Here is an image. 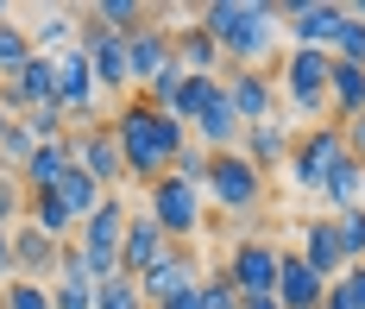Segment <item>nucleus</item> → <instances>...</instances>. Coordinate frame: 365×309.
Wrapping results in <instances>:
<instances>
[{
	"label": "nucleus",
	"instance_id": "obj_1",
	"mask_svg": "<svg viewBox=\"0 0 365 309\" xmlns=\"http://www.w3.org/2000/svg\"><path fill=\"white\" fill-rule=\"evenodd\" d=\"M108 126L120 139V158H126V183H145V190L158 177H170V158L189 146V126L164 108H151L145 95H126Z\"/></svg>",
	"mask_w": 365,
	"mask_h": 309
},
{
	"label": "nucleus",
	"instance_id": "obj_2",
	"mask_svg": "<svg viewBox=\"0 0 365 309\" xmlns=\"http://www.w3.org/2000/svg\"><path fill=\"white\" fill-rule=\"evenodd\" d=\"M195 26L220 44L227 70H264L271 44H277V6H258V0H202L195 6Z\"/></svg>",
	"mask_w": 365,
	"mask_h": 309
},
{
	"label": "nucleus",
	"instance_id": "obj_3",
	"mask_svg": "<svg viewBox=\"0 0 365 309\" xmlns=\"http://www.w3.org/2000/svg\"><path fill=\"white\" fill-rule=\"evenodd\" d=\"M328 70H334L328 51H290L284 70H277V95H284L309 126L328 120Z\"/></svg>",
	"mask_w": 365,
	"mask_h": 309
},
{
	"label": "nucleus",
	"instance_id": "obj_4",
	"mask_svg": "<svg viewBox=\"0 0 365 309\" xmlns=\"http://www.w3.org/2000/svg\"><path fill=\"white\" fill-rule=\"evenodd\" d=\"M145 215L164 228L170 246H189L195 233H208V221H202V190L182 183V177H158V183H151L145 190Z\"/></svg>",
	"mask_w": 365,
	"mask_h": 309
},
{
	"label": "nucleus",
	"instance_id": "obj_5",
	"mask_svg": "<svg viewBox=\"0 0 365 309\" xmlns=\"http://www.w3.org/2000/svg\"><path fill=\"white\" fill-rule=\"evenodd\" d=\"M334 164H346V139H340V126H334V120L302 126V133H296V146H290V158H284L290 183H296V190H315V196H322V183L334 177Z\"/></svg>",
	"mask_w": 365,
	"mask_h": 309
},
{
	"label": "nucleus",
	"instance_id": "obj_6",
	"mask_svg": "<svg viewBox=\"0 0 365 309\" xmlns=\"http://www.w3.org/2000/svg\"><path fill=\"white\" fill-rule=\"evenodd\" d=\"M208 202H220L227 215H252L264 202V177H258L246 152H208V183H202Z\"/></svg>",
	"mask_w": 365,
	"mask_h": 309
},
{
	"label": "nucleus",
	"instance_id": "obj_7",
	"mask_svg": "<svg viewBox=\"0 0 365 309\" xmlns=\"http://www.w3.org/2000/svg\"><path fill=\"white\" fill-rule=\"evenodd\" d=\"M126 215H133V208H126L120 196H108V202H101V208H95L82 228H76V246L88 253L95 284H101V278H120V240H126Z\"/></svg>",
	"mask_w": 365,
	"mask_h": 309
},
{
	"label": "nucleus",
	"instance_id": "obj_8",
	"mask_svg": "<svg viewBox=\"0 0 365 309\" xmlns=\"http://www.w3.org/2000/svg\"><path fill=\"white\" fill-rule=\"evenodd\" d=\"M220 271H227V284H233V297H240V303L271 297V290H277V246H271V240H258V233H240Z\"/></svg>",
	"mask_w": 365,
	"mask_h": 309
},
{
	"label": "nucleus",
	"instance_id": "obj_9",
	"mask_svg": "<svg viewBox=\"0 0 365 309\" xmlns=\"http://www.w3.org/2000/svg\"><path fill=\"white\" fill-rule=\"evenodd\" d=\"M70 164L88 171L108 196H120V183H126V158H120L113 126H70Z\"/></svg>",
	"mask_w": 365,
	"mask_h": 309
},
{
	"label": "nucleus",
	"instance_id": "obj_10",
	"mask_svg": "<svg viewBox=\"0 0 365 309\" xmlns=\"http://www.w3.org/2000/svg\"><path fill=\"white\" fill-rule=\"evenodd\" d=\"M57 108L70 114V126H88L95 108H101V88H95V70H88V51L82 44L57 51Z\"/></svg>",
	"mask_w": 365,
	"mask_h": 309
},
{
	"label": "nucleus",
	"instance_id": "obj_11",
	"mask_svg": "<svg viewBox=\"0 0 365 309\" xmlns=\"http://www.w3.org/2000/svg\"><path fill=\"white\" fill-rule=\"evenodd\" d=\"M340 19H346V6H334V0H290V6H277V26L296 39V51H328Z\"/></svg>",
	"mask_w": 365,
	"mask_h": 309
},
{
	"label": "nucleus",
	"instance_id": "obj_12",
	"mask_svg": "<svg viewBox=\"0 0 365 309\" xmlns=\"http://www.w3.org/2000/svg\"><path fill=\"white\" fill-rule=\"evenodd\" d=\"M82 51H88V70H95V88H101V101L108 95H133V64H126V39H113L101 26H82Z\"/></svg>",
	"mask_w": 365,
	"mask_h": 309
},
{
	"label": "nucleus",
	"instance_id": "obj_13",
	"mask_svg": "<svg viewBox=\"0 0 365 309\" xmlns=\"http://www.w3.org/2000/svg\"><path fill=\"white\" fill-rule=\"evenodd\" d=\"M57 101V57H38L19 70V76H0V108L6 114H32V108H51Z\"/></svg>",
	"mask_w": 365,
	"mask_h": 309
},
{
	"label": "nucleus",
	"instance_id": "obj_14",
	"mask_svg": "<svg viewBox=\"0 0 365 309\" xmlns=\"http://www.w3.org/2000/svg\"><path fill=\"white\" fill-rule=\"evenodd\" d=\"M220 95L233 101L240 126H258V120H277V82L264 70H220Z\"/></svg>",
	"mask_w": 365,
	"mask_h": 309
},
{
	"label": "nucleus",
	"instance_id": "obj_15",
	"mask_svg": "<svg viewBox=\"0 0 365 309\" xmlns=\"http://www.w3.org/2000/svg\"><path fill=\"white\" fill-rule=\"evenodd\" d=\"M195 284H202L195 253H189V246H170V253L139 278V297H145V309H158V303H170V297H182V290H195Z\"/></svg>",
	"mask_w": 365,
	"mask_h": 309
},
{
	"label": "nucleus",
	"instance_id": "obj_16",
	"mask_svg": "<svg viewBox=\"0 0 365 309\" xmlns=\"http://www.w3.org/2000/svg\"><path fill=\"white\" fill-rule=\"evenodd\" d=\"M164 253H170V240H164V228L151 221L145 208H139V215H126V240H120V278H133V284H139V278H145Z\"/></svg>",
	"mask_w": 365,
	"mask_h": 309
},
{
	"label": "nucleus",
	"instance_id": "obj_17",
	"mask_svg": "<svg viewBox=\"0 0 365 309\" xmlns=\"http://www.w3.org/2000/svg\"><path fill=\"white\" fill-rule=\"evenodd\" d=\"M6 246H13V278H32V284H57V240H44V233L32 228V221H13L6 228Z\"/></svg>",
	"mask_w": 365,
	"mask_h": 309
},
{
	"label": "nucleus",
	"instance_id": "obj_18",
	"mask_svg": "<svg viewBox=\"0 0 365 309\" xmlns=\"http://www.w3.org/2000/svg\"><path fill=\"white\" fill-rule=\"evenodd\" d=\"M170 64H177L182 76H220V70H227L220 44L195 26V13H189V26H170Z\"/></svg>",
	"mask_w": 365,
	"mask_h": 309
},
{
	"label": "nucleus",
	"instance_id": "obj_19",
	"mask_svg": "<svg viewBox=\"0 0 365 309\" xmlns=\"http://www.w3.org/2000/svg\"><path fill=\"white\" fill-rule=\"evenodd\" d=\"M126 64H133V88H145L170 64V26H158V13H151L139 32H126Z\"/></svg>",
	"mask_w": 365,
	"mask_h": 309
},
{
	"label": "nucleus",
	"instance_id": "obj_20",
	"mask_svg": "<svg viewBox=\"0 0 365 309\" xmlns=\"http://www.w3.org/2000/svg\"><path fill=\"white\" fill-rule=\"evenodd\" d=\"M284 309H322L328 297V278H315V271L302 265V253H277V290H271Z\"/></svg>",
	"mask_w": 365,
	"mask_h": 309
},
{
	"label": "nucleus",
	"instance_id": "obj_21",
	"mask_svg": "<svg viewBox=\"0 0 365 309\" xmlns=\"http://www.w3.org/2000/svg\"><path fill=\"white\" fill-rule=\"evenodd\" d=\"M302 246H296V253H302V265L315 271V278H340V271H346V253H340V233H334V221H322V215H309V221H302Z\"/></svg>",
	"mask_w": 365,
	"mask_h": 309
},
{
	"label": "nucleus",
	"instance_id": "obj_22",
	"mask_svg": "<svg viewBox=\"0 0 365 309\" xmlns=\"http://www.w3.org/2000/svg\"><path fill=\"white\" fill-rule=\"evenodd\" d=\"M290 146H296V126H284V120H258V126H246V139H240V152H246V164H252L258 177L264 171H284Z\"/></svg>",
	"mask_w": 365,
	"mask_h": 309
},
{
	"label": "nucleus",
	"instance_id": "obj_23",
	"mask_svg": "<svg viewBox=\"0 0 365 309\" xmlns=\"http://www.w3.org/2000/svg\"><path fill=\"white\" fill-rule=\"evenodd\" d=\"M26 39H32L38 57H57V51H70L82 39V13H63V6H38V19L26 26Z\"/></svg>",
	"mask_w": 365,
	"mask_h": 309
},
{
	"label": "nucleus",
	"instance_id": "obj_24",
	"mask_svg": "<svg viewBox=\"0 0 365 309\" xmlns=\"http://www.w3.org/2000/svg\"><path fill=\"white\" fill-rule=\"evenodd\" d=\"M63 171H70V139H51V146L32 152V164L19 171V183H26V196H51L63 183Z\"/></svg>",
	"mask_w": 365,
	"mask_h": 309
},
{
	"label": "nucleus",
	"instance_id": "obj_25",
	"mask_svg": "<svg viewBox=\"0 0 365 309\" xmlns=\"http://www.w3.org/2000/svg\"><path fill=\"white\" fill-rule=\"evenodd\" d=\"M346 114H365V70L334 57V70H328V120H346Z\"/></svg>",
	"mask_w": 365,
	"mask_h": 309
},
{
	"label": "nucleus",
	"instance_id": "obj_26",
	"mask_svg": "<svg viewBox=\"0 0 365 309\" xmlns=\"http://www.w3.org/2000/svg\"><path fill=\"white\" fill-rule=\"evenodd\" d=\"M145 19H151L145 0H95V6H82V26H101V32H113V39L139 32Z\"/></svg>",
	"mask_w": 365,
	"mask_h": 309
},
{
	"label": "nucleus",
	"instance_id": "obj_27",
	"mask_svg": "<svg viewBox=\"0 0 365 309\" xmlns=\"http://www.w3.org/2000/svg\"><path fill=\"white\" fill-rule=\"evenodd\" d=\"M57 202H63V208H70L76 215V228H82V221H88V215H95V208H101V202H108V190H101V183H95V177H88V171H63V183H57Z\"/></svg>",
	"mask_w": 365,
	"mask_h": 309
},
{
	"label": "nucleus",
	"instance_id": "obj_28",
	"mask_svg": "<svg viewBox=\"0 0 365 309\" xmlns=\"http://www.w3.org/2000/svg\"><path fill=\"white\" fill-rule=\"evenodd\" d=\"M322 202H328L334 215H346V208H365V164H359V158L334 164V177L322 183Z\"/></svg>",
	"mask_w": 365,
	"mask_h": 309
},
{
	"label": "nucleus",
	"instance_id": "obj_29",
	"mask_svg": "<svg viewBox=\"0 0 365 309\" xmlns=\"http://www.w3.org/2000/svg\"><path fill=\"white\" fill-rule=\"evenodd\" d=\"M26 221H32L44 240H57V246H70V233H76V215L57 196H26Z\"/></svg>",
	"mask_w": 365,
	"mask_h": 309
},
{
	"label": "nucleus",
	"instance_id": "obj_30",
	"mask_svg": "<svg viewBox=\"0 0 365 309\" xmlns=\"http://www.w3.org/2000/svg\"><path fill=\"white\" fill-rule=\"evenodd\" d=\"M215 95H220V76H189V82H182V95L170 101V114H177L182 126H195V120H202V108H208Z\"/></svg>",
	"mask_w": 365,
	"mask_h": 309
},
{
	"label": "nucleus",
	"instance_id": "obj_31",
	"mask_svg": "<svg viewBox=\"0 0 365 309\" xmlns=\"http://www.w3.org/2000/svg\"><path fill=\"white\" fill-rule=\"evenodd\" d=\"M328 57H340V64H359L365 70V13H353L346 6V19H340V32H334Z\"/></svg>",
	"mask_w": 365,
	"mask_h": 309
},
{
	"label": "nucleus",
	"instance_id": "obj_32",
	"mask_svg": "<svg viewBox=\"0 0 365 309\" xmlns=\"http://www.w3.org/2000/svg\"><path fill=\"white\" fill-rule=\"evenodd\" d=\"M334 233H340V253H346V265H365V208L334 215Z\"/></svg>",
	"mask_w": 365,
	"mask_h": 309
},
{
	"label": "nucleus",
	"instance_id": "obj_33",
	"mask_svg": "<svg viewBox=\"0 0 365 309\" xmlns=\"http://www.w3.org/2000/svg\"><path fill=\"white\" fill-rule=\"evenodd\" d=\"M32 64V39H26V26H0V76H19Z\"/></svg>",
	"mask_w": 365,
	"mask_h": 309
},
{
	"label": "nucleus",
	"instance_id": "obj_34",
	"mask_svg": "<svg viewBox=\"0 0 365 309\" xmlns=\"http://www.w3.org/2000/svg\"><path fill=\"white\" fill-rule=\"evenodd\" d=\"M95 309H145V297H139L133 278H101L95 284Z\"/></svg>",
	"mask_w": 365,
	"mask_h": 309
},
{
	"label": "nucleus",
	"instance_id": "obj_35",
	"mask_svg": "<svg viewBox=\"0 0 365 309\" xmlns=\"http://www.w3.org/2000/svg\"><path fill=\"white\" fill-rule=\"evenodd\" d=\"M182 82H189V76H182L177 64H164V70H158V76H151L145 88H139V95H145L151 108H164V114H170V101H177V95H182Z\"/></svg>",
	"mask_w": 365,
	"mask_h": 309
},
{
	"label": "nucleus",
	"instance_id": "obj_36",
	"mask_svg": "<svg viewBox=\"0 0 365 309\" xmlns=\"http://www.w3.org/2000/svg\"><path fill=\"white\" fill-rule=\"evenodd\" d=\"M32 152H38V139L26 133V120H13V126H6V139H0V164L26 171V164H32Z\"/></svg>",
	"mask_w": 365,
	"mask_h": 309
},
{
	"label": "nucleus",
	"instance_id": "obj_37",
	"mask_svg": "<svg viewBox=\"0 0 365 309\" xmlns=\"http://www.w3.org/2000/svg\"><path fill=\"white\" fill-rule=\"evenodd\" d=\"M195 303H202V309H240L233 284H227V271H202V284H195Z\"/></svg>",
	"mask_w": 365,
	"mask_h": 309
},
{
	"label": "nucleus",
	"instance_id": "obj_38",
	"mask_svg": "<svg viewBox=\"0 0 365 309\" xmlns=\"http://www.w3.org/2000/svg\"><path fill=\"white\" fill-rule=\"evenodd\" d=\"M57 284H88V290H95V265H88V253H82L76 240L57 253Z\"/></svg>",
	"mask_w": 365,
	"mask_h": 309
},
{
	"label": "nucleus",
	"instance_id": "obj_39",
	"mask_svg": "<svg viewBox=\"0 0 365 309\" xmlns=\"http://www.w3.org/2000/svg\"><path fill=\"white\" fill-rule=\"evenodd\" d=\"M170 177H182V183H195V190H202V183H208V152H202V146L189 139V146H182V152L170 158Z\"/></svg>",
	"mask_w": 365,
	"mask_h": 309
},
{
	"label": "nucleus",
	"instance_id": "obj_40",
	"mask_svg": "<svg viewBox=\"0 0 365 309\" xmlns=\"http://www.w3.org/2000/svg\"><path fill=\"white\" fill-rule=\"evenodd\" d=\"M51 309H95L88 284H51Z\"/></svg>",
	"mask_w": 365,
	"mask_h": 309
},
{
	"label": "nucleus",
	"instance_id": "obj_41",
	"mask_svg": "<svg viewBox=\"0 0 365 309\" xmlns=\"http://www.w3.org/2000/svg\"><path fill=\"white\" fill-rule=\"evenodd\" d=\"M334 126H340V139H346V158L365 164V114H346V120H334Z\"/></svg>",
	"mask_w": 365,
	"mask_h": 309
},
{
	"label": "nucleus",
	"instance_id": "obj_42",
	"mask_svg": "<svg viewBox=\"0 0 365 309\" xmlns=\"http://www.w3.org/2000/svg\"><path fill=\"white\" fill-rule=\"evenodd\" d=\"M19 208H26V183H0V228H6Z\"/></svg>",
	"mask_w": 365,
	"mask_h": 309
},
{
	"label": "nucleus",
	"instance_id": "obj_43",
	"mask_svg": "<svg viewBox=\"0 0 365 309\" xmlns=\"http://www.w3.org/2000/svg\"><path fill=\"white\" fill-rule=\"evenodd\" d=\"M340 284H346L353 309H365V265H346V271H340Z\"/></svg>",
	"mask_w": 365,
	"mask_h": 309
},
{
	"label": "nucleus",
	"instance_id": "obj_44",
	"mask_svg": "<svg viewBox=\"0 0 365 309\" xmlns=\"http://www.w3.org/2000/svg\"><path fill=\"white\" fill-rule=\"evenodd\" d=\"M158 309H202V303H195V290H182V297H170V303H158Z\"/></svg>",
	"mask_w": 365,
	"mask_h": 309
},
{
	"label": "nucleus",
	"instance_id": "obj_45",
	"mask_svg": "<svg viewBox=\"0 0 365 309\" xmlns=\"http://www.w3.org/2000/svg\"><path fill=\"white\" fill-rule=\"evenodd\" d=\"M240 309H284L277 297H252V303H240Z\"/></svg>",
	"mask_w": 365,
	"mask_h": 309
},
{
	"label": "nucleus",
	"instance_id": "obj_46",
	"mask_svg": "<svg viewBox=\"0 0 365 309\" xmlns=\"http://www.w3.org/2000/svg\"><path fill=\"white\" fill-rule=\"evenodd\" d=\"M0 26H13V6H6V0H0Z\"/></svg>",
	"mask_w": 365,
	"mask_h": 309
},
{
	"label": "nucleus",
	"instance_id": "obj_47",
	"mask_svg": "<svg viewBox=\"0 0 365 309\" xmlns=\"http://www.w3.org/2000/svg\"><path fill=\"white\" fill-rule=\"evenodd\" d=\"M6 126H13V114H6V108H0V139H6Z\"/></svg>",
	"mask_w": 365,
	"mask_h": 309
},
{
	"label": "nucleus",
	"instance_id": "obj_48",
	"mask_svg": "<svg viewBox=\"0 0 365 309\" xmlns=\"http://www.w3.org/2000/svg\"><path fill=\"white\" fill-rule=\"evenodd\" d=\"M0 290H6V278H0Z\"/></svg>",
	"mask_w": 365,
	"mask_h": 309
}]
</instances>
